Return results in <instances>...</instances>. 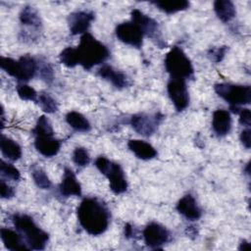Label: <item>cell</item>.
Wrapping results in <instances>:
<instances>
[{"mask_svg":"<svg viewBox=\"0 0 251 251\" xmlns=\"http://www.w3.org/2000/svg\"><path fill=\"white\" fill-rule=\"evenodd\" d=\"M76 214L79 225L90 235H100L109 226L110 212L97 198H84L78 205Z\"/></svg>","mask_w":251,"mask_h":251,"instance_id":"obj_1","label":"cell"},{"mask_svg":"<svg viewBox=\"0 0 251 251\" xmlns=\"http://www.w3.org/2000/svg\"><path fill=\"white\" fill-rule=\"evenodd\" d=\"M76 50L79 65L84 70H91L93 67L104 63L110 55L108 48L89 32L81 35Z\"/></svg>","mask_w":251,"mask_h":251,"instance_id":"obj_2","label":"cell"},{"mask_svg":"<svg viewBox=\"0 0 251 251\" xmlns=\"http://www.w3.org/2000/svg\"><path fill=\"white\" fill-rule=\"evenodd\" d=\"M12 222L30 249L43 250L45 248L49 240V234L41 229L30 216L15 214L12 217Z\"/></svg>","mask_w":251,"mask_h":251,"instance_id":"obj_3","label":"cell"},{"mask_svg":"<svg viewBox=\"0 0 251 251\" xmlns=\"http://www.w3.org/2000/svg\"><path fill=\"white\" fill-rule=\"evenodd\" d=\"M0 67L9 75L19 81H28L37 74V61L29 55H24L18 60L9 57L0 58Z\"/></svg>","mask_w":251,"mask_h":251,"instance_id":"obj_4","label":"cell"},{"mask_svg":"<svg viewBox=\"0 0 251 251\" xmlns=\"http://www.w3.org/2000/svg\"><path fill=\"white\" fill-rule=\"evenodd\" d=\"M164 64L171 77L186 79L193 76L194 69L192 63L180 47L174 46L167 53Z\"/></svg>","mask_w":251,"mask_h":251,"instance_id":"obj_5","label":"cell"},{"mask_svg":"<svg viewBox=\"0 0 251 251\" xmlns=\"http://www.w3.org/2000/svg\"><path fill=\"white\" fill-rule=\"evenodd\" d=\"M214 89L220 97L228 102L233 113H239L240 105H248L251 102V87L249 85L223 82L215 84Z\"/></svg>","mask_w":251,"mask_h":251,"instance_id":"obj_6","label":"cell"},{"mask_svg":"<svg viewBox=\"0 0 251 251\" xmlns=\"http://www.w3.org/2000/svg\"><path fill=\"white\" fill-rule=\"evenodd\" d=\"M95 166L109 180L110 189L115 194H122L127 189V181L122 167L110 161L104 156H99L95 160Z\"/></svg>","mask_w":251,"mask_h":251,"instance_id":"obj_7","label":"cell"},{"mask_svg":"<svg viewBox=\"0 0 251 251\" xmlns=\"http://www.w3.org/2000/svg\"><path fill=\"white\" fill-rule=\"evenodd\" d=\"M130 16H131V21L140 27L144 35L154 40L155 43L160 48H163L166 46V43L162 38L159 25L154 19L144 14L138 9H133L130 13Z\"/></svg>","mask_w":251,"mask_h":251,"instance_id":"obj_8","label":"cell"},{"mask_svg":"<svg viewBox=\"0 0 251 251\" xmlns=\"http://www.w3.org/2000/svg\"><path fill=\"white\" fill-rule=\"evenodd\" d=\"M168 95L177 112L187 108L189 104V94L185 79L171 77L167 84Z\"/></svg>","mask_w":251,"mask_h":251,"instance_id":"obj_9","label":"cell"},{"mask_svg":"<svg viewBox=\"0 0 251 251\" xmlns=\"http://www.w3.org/2000/svg\"><path fill=\"white\" fill-rule=\"evenodd\" d=\"M163 119L164 116L160 113H156L154 115L140 113L131 116L129 123L137 133L143 136H150L157 130V127Z\"/></svg>","mask_w":251,"mask_h":251,"instance_id":"obj_10","label":"cell"},{"mask_svg":"<svg viewBox=\"0 0 251 251\" xmlns=\"http://www.w3.org/2000/svg\"><path fill=\"white\" fill-rule=\"evenodd\" d=\"M115 33L117 38L125 44L135 48H140L142 46L144 34L140 27L132 21L119 24L116 26Z\"/></svg>","mask_w":251,"mask_h":251,"instance_id":"obj_11","label":"cell"},{"mask_svg":"<svg viewBox=\"0 0 251 251\" xmlns=\"http://www.w3.org/2000/svg\"><path fill=\"white\" fill-rule=\"evenodd\" d=\"M143 239L148 247L158 249L169 241L170 231L163 225L153 222L145 226L143 230Z\"/></svg>","mask_w":251,"mask_h":251,"instance_id":"obj_12","label":"cell"},{"mask_svg":"<svg viewBox=\"0 0 251 251\" xmlns=\"http://www.w3.org/2000/svg\"><path fill=\"white\" fill-rule=\"evenodd\" d=\"M94 18V13L91 11H75L70 14L68 18L70 32L73 35L86 33Z\"/></svg>","mask_w":251,"mask_h":251,"instance_id":"obj_13","label":"cell"},{"mask_svg":"<svg viewBox=\"0 0 251 251\" xmlns=\"http://www.w3.org/2000/svg\"><path fill=\"white\" fill-rule=\"evenodd\" d=\"M176 210L189 221H197L202 216V211L191 194H186L178 200Z\"/></svg>","mask_w":251,"mask_h":251,"instance_id":"obj_14","label":"cell"},{"mask_svg":"<svg viewBox=\"0 0 251 251\" xmlns=\"http://www.w3.org/2000/svg\"><path fill=\"white\" fill-rule=\"evenodd\" d=\"M60 193L65 197L70 196H80L81 195V186L75 173L69 169L65 168L62 181L59 185Z\"/></svg>","mask_w":251,"mask_h":251,"instance_id":"obj_15","label":"cell"},{"mask_svg":"<svg viewBox=\"0 0 251 251\" xmlns=\"http://www.w3.org/2000/svg\"><path fill=\"white\" fill-rule=\"evenodd\" d=\"M97 74L100 77L110 81L115 87L119 89L127 87L130 84L128 77L124 73H122L121 71L115 70L112 66H109V65L101 66L98 69Z\"/></svg>","mask_w":251,"mask_h":251,"instance_id":"obj_16","label":"cell"},{"mask_svg":"<svg viewBox=\"0 0 251 251\" xmlns=\"http://www.w3.org/2000/svg\"><path fill=\"white\" fill-rule=\"evenodd\" d=\"M61 141L53 135L35 136L34 147L44 157H53L58 154L61 148Z\"/></svg>","mask_w":251,"mask_h":251,"instance_id":"obj_17","label":"cell"},{"mask_svg":"<svg viewBox=\"0 0 251 251\" xmlns=\"http://www.w3.org/2000/svg\"><path fill=\"white\" fill-rule=\"evenodd\" d=\"M212 127L218 136L226 135L231 129V117L226 110L219 109L213 113Z\"/></svg>","mask_w":251,"mask_h":251,"instance_id":"obj_18","label":"cell"},{"mask_svg":"<svg viewBox=\"0 0 251 251\" xmlns=\"http://www.w3.org/2000/svg\"><path fill=\"white\" fill-rule=\"evenodd\" d=\"M0 234H1V239H2L4 246L9 250L27 251L30 249L28 246H26L24 243V241L21 237V234L13 229H10L7 227H2L0 229Z\"/></svg>","mask_w":251,"mask_h":251,"instance_id":"obj_19","label":"cell"},{"mask_svg":"<svg viewBox=\"0 0 251 251\" xmlns=\"http://www.w3.org/2000/svg\"><path fill=\"white\" fill-rule=\"evenodd\" d=\"M128 149L141 160H151L157 156L156 149L148 142L140 139H130L127 142Z\"/></svg>","mask_w":251,"mask_h":251,"instance_id":"obj_20","label":"cell"},{"mask_svg":"<svg viewBox=\"0 0 251 251\" xmlns=\"http://www.w3.org/2000/svg\"><path fill=\"white\" fill-rule=\"evenodd\" d=\"M214 11L223 23H227L235 17L236 10L233 3L229 0H217L214 2Z\"/></svg>","mask_w":251,"mask_h":251,"instance_id":"obj_21","label":"cell"},{"mask_svg":"<svg viewBox=\"0 0 251 251\" xmlns=\"http://www.w3.org/2000/svg\"><path fill=\"white\" fill-rule=\"evenodd\" d=\"M0 148L3 156L11 161H17L22 157V148L21 146L13 139L1 135Z\"/></svg>","mask_w":251,"mask_h":251,"instance_id":"obj_22","label":"cell"},{"mask_svg":"<svg viewBox=\"0 0 251 251\" xmlns=\"http://www.w3.org/2000/svg\"><path fill=\"white\" fill-rule=\"evenodd\" d=\"M66 122L76 131L87 132L91 129L89 121L82 114L75 111H71L66 115Z\"/></svg>","mask_w":251,"mask_h":251,"instance_id":"obj_23","label":"cell"},{"mask_svg":"<svg viewBox=\"0 0 251 251\" xmlns=\"http://www.w3.org/2000/svg\"><path fill=\"white\" fill-rule=\"evenodd\" d=\"M20 21L23 25L39 28L41 26V19L35 8L25 6L20 13Z\"/></svg>","mask_w":251,"mask_h":251,"instance_id":"obj_24","label":"cell"},{"mask_svg":"<svg viewBox=\"0 0 251 251\" xmlns=\"http://www.w3.org/2000/svg\"><path fill=\"white\" fill-rule=\"evenodd\" d=\"M159 10L166 14H175L180 11H184L189 7V2L186 0L178 1H153L151 2Z\"/></svg>","mask_w":251,"mask_h":251,"instance_id":"obj_25","label":"cell"},{"mask_svg":"<svg viewBox=\"0 0 251 251\" xmlns=\"http://www.w3.org/2000/svg\"><path fill=\"white\" fill-rule=\"evenodd\" d=\"M59 60L61 64L68 68H74L79 65L78 54L76 48L74 47H66L59 55Z\"/></svg>","mask_w":251,"mask_h":251,"instance_id":"obj_26","label":"cell"},{"mask_svg":"<svg viewBox=\"0 0 251 251\" xmlns=\"http://www.w3.org/2000/svg\"><path fill=\"white\" fill-rule=\"evenodd\" d=\"M41 110L47 114H53L58 111V104L55 99L47 92L42 91L38 94L36 101Z\"/></svg>","mask_w":251,"mask_h":251,"instance_id":"obj_27","label":"cell"},{"mask_svg":"<svg viewBox=\"0 0 251 251\" xmlns=\"http://www.w3.org/2000/svg\"><path fill=\"white\" fill-rule=\"evenodd\" d=\"M32 133L35 136H42V135H53L54 134V130L52 127V125L50 123V121L48 120V118L44 115L40 116L37 119L36 125L34 126V128L32 129Z\"/></svg>","mask_w":251,"mask_h":251,"instance_id":"obj_28","label":"cell"},{"mask_svg":"<svg viewBox=\"0 0 251 251\" xmlns=\"http://www.w3.org/2000/svg\"><path fill=\"white\" fill-rule=\"evenodd\" d=\"M31 176L35 184L41 189H49L52 185L51 180L49 179L46 173L38 167H32L31 169Z\"/></svg>","mask_w":251,"mask_h":251,"instance_id":"obj_29","label":"cell"},{"mask_svg":"<svg viewBox=\"0 0 251 251\" xmlns=\"http://www.w3.org/2000/svg\"><path fill=\"white\" fill-rule=\"evenodd\" d=\"M17 92H18L19 97L22 100L33 101V102L37 101V97H38L37 92L35 91L34 88H32L31 86H29L25 83H19L17 85Z\"/></svg>","mask_w":251,"mask_h":251,"instance_id":"obj_30","label":"cell"},{"mask_svg":"<svg viewBox=\"0 0 251 251\" xmlns=\"http://www.w3.org/2000/svg\"><path fill=\"white\" fill-rule=\"evenodd\" d=\"M37 74L42 80L51 83L54 79V71L51 65L46 61H37Z\"/></svg>","mask_w":251,"mask_h":251,"instance_id":"obj_31","label":"cell"},{"mask_svg":"<svg viewBox=\"0 0 251 251\" xmlns=\"http://www.w3.org/2000/svg\"><path fill=\"white\" fill-rule=\"evenodd\" d=\"M0 173L2 176H5L12 180H19L21 177L20 171L12 164L7 163L3 160H1L0 162Z\"/></svg>","mask_w":251,"mask_h":251,"instance_id":"obj_32","label":"cell"},{"mask_svg":"<svg viewBox=\"0 0 251 251\" xmlns=\"http://www.w3.org/2000/svg\"><path fill=\"white\" fill-rule=\"evenodd\" d=\"M73 161L78 167H86L90 162L88 151L84 147H76L73 153Z\"/></svg>","mask_w":251,"mask_h":251,"instance_id":"obj_33","label":"cell"},{"mask_svg":"<svg viewBox=\"0 0 251 251\" xmlns=\"http://www.w3.org/2000/svg\"><path fill=\"white\" fill-rule=\"evenodd\" d=\"M227 47L226 46H221V47H214L211 48L208 52V55L210 57V59L212 61H214L215 63H220L224 57L226 56V53L227 51Z\"/></svg>","mask_w":251,"mask_h":251,"instance_id":"obj_34","label":"cell"},{"mask_svg":"<svg viewBox=\"0 0 251 251\" xmlns=\"http://www.w3.org/2000/svg\"><path fill=\"white\" fill-rule=\"evenodd\" d=\"M0 195L2 199H10L15 195L14 188L5 182L4 179L0 181Z\"/></svg>","mask_w":251,"mask_h":251,"instance_id":"obj_35","label":"cell"},{"mask_svg":"<svg viewBox=\"0 0 251 251\" xmlns=\"http://www.w3.org/2000/svg\"><path fill=\"white\" fill-rule=\"evenodd\" d=\"M239 124L249 127L251 124V113L249 109H241L239 112Z\"/></svg>","mask_w":251,"mask_h":251,"instance_id":"obj_36","label":"cell"},{"mask_svg":"<svg viewBox=\"0 0 251 251\" xmlns=\"http://www.w3.org/2000/svg\"><path fill=\"white\" fill-rule=\"evenodd\" d=\"M240 141L246 149L250 148V146H251V130L249 127H247L241 131Z\"/></svg>","mask_w":251,"mask_h":251,"instance_id":"obj_37","label":"cell"},{"mask_svg":"<svg viewBox=\"0 0 251 251\" xmlns=\"http://www.w3.org/2000/svg\"><path fill=\"white\" fill-rule=\"evenodd\" d=\"M124 232H125V236H126V238L132 237V236H133V233H134L132 226H131L130 224H128V223L126 224L125 226H124Z\"/></svg>","mask_w":251,"mask_h":251,"instance_id":"obj_38","label":"cell"},{"mask_svg":"<svg viewBox=\"0 0 251 251\" xmlns=\"http://www.w3.org/2000/svg\"><path fill=\"white\" fill-rule=\"evenodd\" d=\"M238 249L239 250H243V251L244 250H248V249H250V244L246 240H242Z\"/></svg>","mask_w":251,"mask_h":251,"instance_id":"obj_39","label":"cell"}]
</instances>
